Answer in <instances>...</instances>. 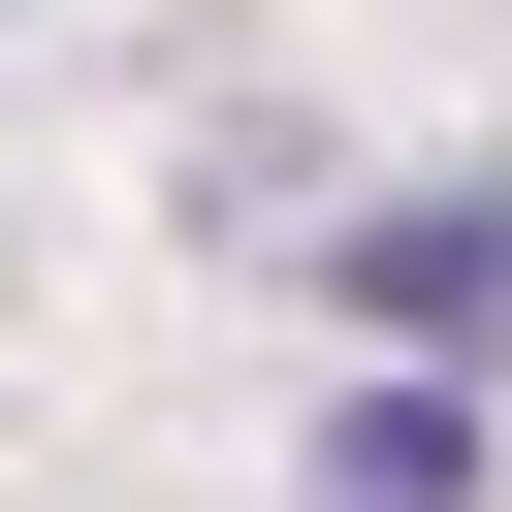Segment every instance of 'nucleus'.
<instances>
[{
	"label": "nucleus",
	"instance_id": "1",
	"mask_svg": "<svg viewBox=\"0 0 512 512\" xmlns=\"http://www.w3.org/2000/svg\"><path fill=\"white\" fill-rule=\"evenodd\" d=\"M320 320H384V352H512V192H384V224H320Z\"/></svg>",
	"mask_w": 512,
	"mask_h": 512
},
{
	"label": "nucleus",
	"instance_id": "2",
	"mask_svg": "<svg viewBox=\"0 0 512 512\" xmlns=\"http://www.w3.org/2000/svg\"><path fill=\"white\" fill-rule=\"evenodd\" d=\"M320 512H480V384H352L320 416Z\"/></svg>",
	"mask_w": 512,
	"mask_h": 512
}]
</instances>
